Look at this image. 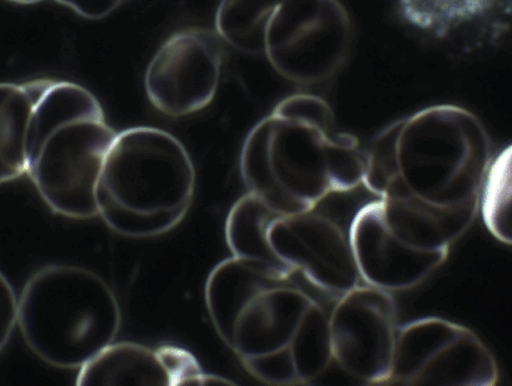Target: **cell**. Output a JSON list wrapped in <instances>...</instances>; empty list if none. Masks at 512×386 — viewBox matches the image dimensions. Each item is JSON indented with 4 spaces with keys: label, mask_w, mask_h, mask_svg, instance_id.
Here are the masks:
<instances>
[{
    "label": "cell",
    "mask_w": 512,
    "mask_h": 386,
    "mask_svg": "<svg viewBox=\"0 0 512 386\" xmlns=\"http://www.w3.org/2000/svg\"><path fill=\"white\" fill-rule=\"evenodd\" d=\"M239 167L248 193L288 215L362 185L365 154L357 137L337 129L325 100L297 93L279 101L249 131Z\"/></svg>",
    "instance_id": "6da1fadb"
},
{
    "label": "cell",
    "mask_w": 512,
    "mask_h": 386,
    "mask_svg": "<svg viewBox=\"0 0 512 386\" xmlns=\"http://www.w3.org/2000/svg\"><path fill=\"white\" fill-rule=\"evenodd\" d=\"M329 330L333 360L345 373L367 384H387L398 333L389 291L358 284L340 295Z\"/></svg>",
    "instance_id": "30bf717a"
},
{
    "label": "cell",
    "mask_w": 512,
    "mask_h": 386,
    "mask_svg": "<svg viewBox=\"0 0 512 386\" xmlns=\"http://www.w3.org/2000/svg\"><path fill=\"white\" fill-rule=\"evenodd\" d=\"M303 279L294 269L260 263L234 310L221 339L253 377L276 366H294L289 346L315 301Z\"/></svg>",
    "instance_id": "5b68a950"
},
{
    "label": "cell",
    "mask_w": 512,
    "mask_h": 386,
    "mask_svg": "<svg viewBox=\"0 0 512 386\" xmlns=\"http://www.w3.org/2000/svg\"><path fill=\"white\" fill-rule=\"evenodd\" d=\"M500 1L400 0V7L411 24L442 35L488 13Z\"/></svg>",
    "instance_id": "44dd1931"
},
{
    "label": "cell",
    "mask_w": 512,
    "mask_h": 386,
    "mask_svg": "<svg viewBox=\"0 0 512 386\" xmlns=\"http://www.w3.org/2000/svg\"><path fill=\"white\" fill-rule=\"evenodd\" d=\"M33 106L23 83H0V183L27 171L26 135Z\"/></svg>",
    "instance_id": "e0dca14e"
},
{
    "label": "cell",
    "mask_w": 512,
    "mask_h": 386,
    "mask_svg": "<svg viewBox=\"0 0 512 386\" xmlns=\"http://www.w3.org/2000/svg\"><path fill=\"white\" fill-rule=\"evenodd\" d=\"M75 385H178L170 345L112 342L79 368Z\"/></svg>",
    "instance_id": "5bb4252c"
},
{
    "label": "cell",
    "mask_w": 512,
    "mask_h": 386,
    "mask_svg": "<svg viewBox=\"0 0 512 386\" xmlns=\"http://www.w3.org/2000/svg\"><path fill=\"white\" fill-rule=\"evenodd\" d=\"M289 352L299 384L314 382L333 360L329 317L316 300L304 314Z\"/></svg>",
    "instance_id": "d6986e66"
},
{
    "label": "cell",
    "mask_w": 512,
    "mask_h": 386,
    "mask_svg": "<svg viewBox=\"0 0 512 386\" xmlns=\"http://www.w3.org/2000/svg\"><path fill=\"white\" fill-rule=\"evenodd\" d=\"M196 183L185 146L148 126L117 132L95 192L97 216L125 237L149 238L176 227L192 202Z\"/></svg>",
    "instance_id": "3957f363"
},
{
    "label": "cell",
    "mask_w": 512,
    "mask_h": 386,
    "mask_svg": "<svg viewBox=\"0 0 512 386\" xmlns=\"http://www.w3.org/2000/svg\"><path fill=\"white\" fill-rule=\"evenodd\" d=\"M492 161L487 131L470 111L435 105L399 119L373 139L362 185L378 198L406 192L440 205L479 201Z\"/></svg>",
    "instance_id": "7a4b0ae2"
},
{
    "label": "cell",
    "mask_w": 512,
    "mask_h": 386,
    "mask_svg": "<svg viewBox=\"0 0 512 386\" xmlns=\"http://www.w3.org/2000/svg\"><path fill=\"white\" fill-rule=\"evenodd\" d=\"M224 41L205 27L181 29L151 58L144 78L151 104L169 117H183L208 106L218 90Z\"/></svg>",
    "instance_id": "9c48e42d"
},
{
    "label": "cell",
    "mask_w": 512,
    "mask_h": 386,
    "mask_svg": "<svg viewBox=\"0 0 512 386\" xmlns=\"http://www.w3.org/2000/svg\"><path fill=\"white\" fill-rule=\"evenodd\" d=\"M18 4H34L43 0H8Z\"/></svg>",
    "instance_id": "cb8c5ba5"
},
{
    "label": "cell",
    "mask_w": 512,
    "mask_h": 386,
    "mask_svg": "<svg viewBox=\"0 0 512 386\" xmlns=\"http://www.w3.org/2000/svg\"><path fill=\"white\" fill-rule=\"evenodd\" d=\"M116 133L104 115L66 125L48 137L26 173L52 211L74 219L97 216L96 186Z\"/></svg>",
    "instance_id": "ba28073f"
},
{
    "label": "cell",
    "mask_w": 512,
    "mask_h": 386,
    "mask_svg": "<svg viewBox=\"0 0 512 386\" xmlns=\"http://www.w3.org/2000/svg\"><path fill=\"white\" fill-rule=\"evenodd\" d=\"M100 116H104L103 109L89 90L73 82L53 80L32 109L26 135L27 168L55 131Z\"/></svg>",
    "instance_id": "9a60e30c"
},
{
    "label": "cell",
    "mask_w": 512,
    "mask_h": 386,
    "mask_svg": "<svg viewBox=\"0 0 512 386\" xmlns=\"http://www.w3.org/2000/svg\"><path fill=\"white\" fill-rule=\"evenodd\" d=\"M87 19H101L115 11L124 0H55Z\"/></svg>",
    "instance_id": "603a6c76"
},
{
    "label": "cell",
    "mask_w": 512,
    "mask_h": 386,
    "mask_svg": "<svg viewBox=\"0 0 512 386\" xmlns=\"http://www.w3.org/2000/svg\"><path fill=\"white\" fill-rule=\"evenodd\" d=\"M348 236L361 280L389 292L419 285L449 254V249L421 250L400 240L388 227L379 198L356 212Z\"/></svg>",
    "instance_id": "7c38bea8"
},
{
    "label": "cell",
    "mask_w": 512,
    "mask_h": 386,
    "mask_svg": "<svg viewBox=\"0 0 512 386\" xmlns=\"http://www.w3.org/2000/svg\"><path fill=\"white\" fill-rule=\"evenodd\" d=\"M351 38L350 17L338 0H282L266 22L263 54L284 79L314 85L340 70Z\"/></svg>",
    "instance_id": "8992f818"
},
{
    "label": "cell",
    "mask_w": 512,
    "mask_h": 386,
    "mask_svg": "<svg viewBox=\"0 0 512 386\" xmlns=\"http://www.w3.org/2000/svg\"><path fill=\"white\" fill-rule=\"evenodd\" d=\"M278 215L255 195L247 192L241 196L230 208L225 222V238L232 256L290 267L277 257L267 239L268 226Z\"/></svg>",
    "instance_id": "2e32d148"
},
{
    "label": "cell",
    "mask_w": 512,
    "mask_h": 386,
    "mask_svg": "<svg viewBox=\"0 0 512 386\" xmlns=\"http://www.w3.org/2000/svg\"><path fill=\"white\" fill-rule=\"evenodd\" d=\"M282 0H221L215 15V30L234 49L263 54L266 22Z\"/></svg>",
    "instance_id": "ac0fdd59"
},
{
    "label": "cell",
    "mask_w": 512,
    "mask_h": 386,
    "mask_svg": "<svg viewBox=\"0 0 512 386\" xmlns=\"http://www.w3.org/2000/svg\"><path fill=\"white\" fill-rule=\"evenodd\" d=\"M511 146L492 159L484 178L479 209L489 232L500 242L511 244Z\"/></svg>",
    "instance_id": "ffe728a7"
},
{
    "label": "cell",
    "mask_w": 512,
    "mask_h": 386,
    "mask_svg": "<svg viewBox=\"0 0 512 386\" xmlns=\"http://www.w3.org/2000/svg\"><path fill=\"white\" fill-rule=\"evenodd\" d=\"M498 378L490 350L463 325L425 317L398 329L389 384L492 386Z\"/></svg>",
    "instance_id": "52a82bcc"
},
{
    "label": "cell",
    "mask_w": 512,
    "mask_h": 386,
    "mask_svg": "<svg viewBox=\"0 0 512 386\" xmlns=\"http://www.w3.org/2000/svg\"><path fill=\"white\" fill-rule=\"evenodd\" d=\"M379 199L390 230L406 244L427 251L449 249L471 226L479 210V201L440 205L406 192Z\"/></svg>",
    "instance_id": "4fadbf2b"
},
{
    "label": "cell",
    "mask_w": 512,
    "mask_h": 386,
    "mask_svg": "<svg viewBox=\"0 0 512 386\" xmlns=\"http://www.w3.org/2000/svg\"><path fill=\"white\" fill-rule=\"evenodd\" d=\"M18 327L45 363L80 368L114 342L121 325L115 293L95 272L51 264L37 270L18 299Z\"/></svg>",
    "instance_id": "277c9868"
},
{
    "label": "cell",
    "mask_w": 512,
    "mask_h": 386,
    "mask_svg": "<svg viewBox=\"0 0 512 386\" xmlns=\"http://www.w3.org/2000/svg\"><path fill=\"white\" fill-rule=\"evenodd\" d=\"M18 324V298L15 291L0 271V351L8 343Z\"/></svg>",
    "instance_id": "7402d4cb"
},
{
    "label": "cell",
    "mask_w": 512,
    "mask_h": 386,
    "mask_svg": "<svg viewBox=\"0 0 512 386\" xmlns=\"http://www.w3.org/2000/svg\"><path fill=\"white\" fill-rule=\"evenodd\" d=\"M267 239L280 260L319 290L342 295L361 280L348 234L314 209L276 216Z\"/></svg>",
    "instance_id": "8fae6325"
}]
</instances>
